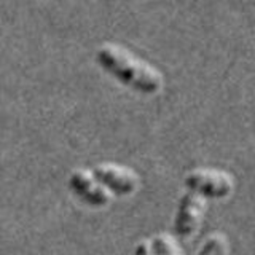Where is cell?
<instances>
[{"label": "cell", "mask_w": 255, "mask_h": 255, "mask_svg": "<svg viewBox=\"0 0 255 255\" xmlns=\"http://www.w3.org/2000/svg\"><path fill=\"white\" fill-rule=\"evenodd\" d=\"M96 62L120 83L142 94H156L163 90L164 78L161 72L122 45H101L96 51Z\"/></svg>", "instance_id": "1"}, {"label": "cell", "mask_w": 255, "mask_h": 255, "mask_svg": "<svg viewBox=\"0 0 255 255\" xmlns=\"http://www.w3.org/2000/svg\"><path fill=\"white\" fill-rule=\"evenodd\" d=\"M185 187L204 198H227L235 188V180L222 169L199 167L187 174Z\"/></svg>", "instance_id": "2"}, {"label": "cell", "mask_w": 255, "mask_h": 255, "mask_svg": "<svg viewBox=\"0 0 255 255\" xmlns=\"http://www.w3.org/2000/svg\"><path fill=\"white\" fill-rule=\"evenodd\" d=\"M93 174L104 187L118 196L132 195L139 188V175L126 166L112 163L98 164L93 169Z\"/></svg>", "instance_id": "3"}, {"label": "cell", "mask_w": 255, "mask_h": 255, "mask_svg": "<svg viewBox=\"0 0 255 255\" xmlns=\"http://www.w3.org/2000/svg\"><path fill=\"white\" fill-rule=\"evenodd\" d=\"M206 211L204 196L188 190L185 195L180 198L179 209L175 214L174 231L180 238H190L198 230L199 223Z\"/></svg>", "instance_id": "4"}, {"label": "cell", "mask_w": 255, "mask_h": 255, "mask_svg": "<svg viewBox=\"0 0 255 255\" xmlns=\"http://www.w3.org/2000/svg\"><path fill=\"white\" fill-rule=\"evenodd\" d=\"M69 187L82 201L94 207L107 206L112 199V191L94 177L93 171H74L69 177Z\"/></svg>", "instance_id": "5"}, {"label": "cell", "mask_w": 255, "mask_h": 255, "mask_svg": "<svg viewBox=\"0 0 255 255\" xmlns=\"http://www.w3.org/2000/svg\"><path fill=\"white\" fill-rule=\"evenodd\" d=\"M228 254V239L223 233H214L206 239L198 255H227Z\"/></svg>", "instance_id": "6"}, {"label": "cell", "mask_w": 255, "mask_h": 255, "mask_svg": "<svg viewBox=\"0 0 255 255\" xmlns=\"http://www.w3.org/2000/svg\"><path fill=\"white\" fill-rule=\"evenodd\" d=\"M155 255H182L177 243L169 235H158L151 241Z\"/></svg>", "instance_id": "7"}, {"label": "cell", "mask_w": 255, "mask_h": 255, "mask_svg": "<svg viewBox=\"0 0 255 255\" xmlns=\"http://www.w3.org/2000/svg\"><path fill=\"white\" fill-rule=\"evenodd\" d=\"M135 255H155L153 246H151L148 241H142L135 247Z\"/></svg>", "instance_id": "8"}]
</instances>
